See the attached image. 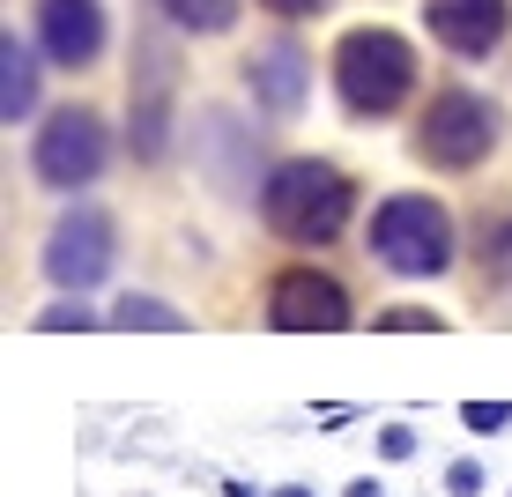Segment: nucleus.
<instances>
[{
    "instance_id": "nucleus-1",
    "label": "nucleus",
    "mask_w": 512,
    "mask_h": 497,
    "mask_svg": "<svg viewBox=\"0 0 512 497\" xmlns=\"http://www.w3.org/2000/svg\"><path fill=\"white\" fill-rule=\"evenodd\" d=\"M349 208H357V186L334 164H320V156H290V164H275L268 186H260V216L290 245H327L334 230L349 223Z\"/></svg>"
},
{
    "instance_id": "nucleus-2",
    "label": "nucleus",
    "mask_w": 512,
    "mask_h": 497,
    "mask_svg": "<svg viewBox=\"0 0 512 497\" xmlns=\"http://www.w3.org/2000/svg\"><path fill=\"white\" fill-rule=\"evenodd\" d=\"M334 90L357 119H386L401 112V97L416 90V52L409 38H394V30H349L342 45H334Z\"/></svg>"
},
{
    "instance_id": "nucleus-3",
    "label": "nucleus",
    "mask_w": 512,
    "mask_h": 497,
    "mask_svg": "<svg viewBox=\"0 0 512 497\" xmlns=\"http://www.w3.org/2000/svg\"><path fill=\"white\" fill-rule=\"evenodd\" d=\"M372 260L386 275H446L453 268V216L446 201H431V193H394V201H379L372 216Z\"/></svg>"
},
{
    "instance_id": "nucleus-4",
    "label": "nucleus",
    "mask_w": 512,
    "mask_h": 497,
    "mask_svg": "<svg viewBox=\"0 0 512 497\" xmlns=\"http://www.w3.org/2000/svg\"><path fill=\"white\" fill-rule=\"evenodd\" d=\"M498 149V112H490L475 90H438L431 112L416 127V156L431 171H475L483 156Z\"/></svg>"
},
{
    "instance_id": "nucleus-5",
    "label": "nucleus",
    "mask_w": 512,
    "mask_h": 497,
    "mask_svg": "<svg viewBox=\"0 0 512 497\" xmlns=\"http://www.w3.org/2000/svg\"><path fill=\"white\" fill-rule=\"evenodd\" d=\"M30 164H38V179H45L52 193H75V186H90L97 171L112 164V134H104V119L90 112V104H67V112L45 119Z\"/></svg>"
},
{
    "instance_id": "nucleus-6",
    "label": "nucleus",
    "mask_w": 512,
    "mask_h": 497,
    "mask_svg": "<svg viewBox=\"0 0 512 497\" xmlns=\"http://www.w3.org/2000/svg\"><path fill=\"white\" fill-rule=\"evenodd\" d=\"M45 275L60 282V290H97L104 275H112V216L104 208H75V216L52 223L45 238Z\"/></svg>"
},
{
    "instance_id": "nucleus-7",
    "label": "nucleus",
    "mask_w": 512,
    "mask_h": 497,
    "mask_svg": "<svg viewBox=\"0 0 512 497\" xmlns=\"http://www.w3.org/2000/svg\"><path fill=\"white\" fill-rule=\"evenodd\" d=\"M349 290L334 275L320 268H290V275H275V290H268V327L275 334H334V327H349Z\"/></svg>"
},
{
    "instance_id": "nucleus-8",
    "label": "nucleus",
    "mask_w": 512,
    "mask_h": 497,
    "mask_svg": "<svg viewBox=\"0 0 512 497\" xmlns=\"http://www.w3.org/2000/svg\"><path fill=\"white\" fill-rule=\"evenodd\" d=\"M423 23H431V38L446 45V52H461V60H483V52L505 45L512 0H423Z\"/></svg>"
},
{
    "instance_id": "nucleus-9",
    "label": "nucleus",
    "mask_w": 512,
    "mask_h": 497,
    "mask_svg": "<svg viewBox=\"0 0 512 497\" xmlns=\"http://www.w3.org/2000/svg\"><path fill=\"white\" fill-rule=\"evenodd\" d=\"M38 45L52 67H90L104 52V8L97 0H38Z\"/></svg>"
},
{
    "instance_id": "nucleus-10",
    "label": "nucleus",
    "mask_w": 512,
    "mask_h": 497,
    "mask_svg": "<svg viewBox=\"0 0 512 497\" xmlns=\"http://www.w3.org/2000/svg\"><path fill=\"white\" fill-rule=\"evenodd\" d=\"M245 82H253L260 112L290 119L297 104H305V90H312V60H305V45H297V38H268L253 60H245Z\"/></svg>"
},
{
    "instance_id": "nucleus-11",
    "label": "nucleus",
    "mask_w": 512,
    "mask_h": 497,
    "mask_svg": "<svg viewBox=\"0 0 512 497\" xmlns=\"http://www.w3.org/2000/svg\"><path fill=\"white\" fill-rule=\"evenodd\" d=\"M30 112H38V52L8 30V38H0V119L15 127V119H30Z\"/></svg>"
},
{
    "instance_id": "nucleus-12",
    "label": "nucleus",
    "mask_w": 512,
    "mask_h": 497,
    "mask_svg": "<svg viewBox=\"0 0 512 497\" xmlns=\"http://www.w3.org/2000/svg\"><path fill=\"white\" fill-rule=\"evenodd\" d=\"M156 8H164L179 30H193V38H216V30L238 23V0H156Z\"/></svg>"
},
{
    "instance_id": "nucleus-13",
    "label": "nucleus",
    "mask_w": 512,
    "mask_h": 497,
    "mask_svg": "<svg viewBox=\"0 0 512 497\" xmlns=\"http://www.w3.org/2000/svg\"><path fill=\"white\" fill-rule=\"evenodd\" d=\"M112 327H127V334H134V327H156V334H186V312H171L164 297H134V290H127V297L112 305Z\"/></svg>"
},
{
    "instance_id": "nucleus-14",
    "label": "nucleus",
    "mask_w": 512,
    "mask_h": 497,
    "mask_svg": "<svg viewBox=\"0 0 512 497\" xmlns=\"http://www.w3.org/2000/svg\"><path fill=\"white\" fill-rule=\"evenodd\" d=\"M483 282H512V216H483Z\"/></svg>"
},
{
    "instance_id": "nucleus-15",
    "label": "nucleus",
    "mask_w": 512,
    "mask_h": 497,
    "mask_svg": "<svg viewBox=\"0 0 512 497\" xmlns=\"http://www.w3.org/2000/svg\"><path fill=\"white\" fill-rule=\"evenodd\" d=\"M372 327H386V334H438L446 319H438V312H423V305H394V312H379Z\"/></svg>"
},
{
    "instance_id": "nucleus-16",
    "label": "nucleus",
    "mask_w": 512,
    "mask_h": 497,
    "mask_svg": "<svg viewBox=\"0 0 512 497\" xmlns=\"http://www.w3.org/2000/svg\"><path fill=\"white\" fill-rule=\"evenodd\" d=\"M67 327H97V312L82 297H60L52 312H38V334H67Z\"/></svg>"
},
{
    "instance_id": "nucleus-17",
    "label": "nucleus",
    "mask_w": 512,
    "mask_h": 497,
    "mask_svg": "<svg viewBox=\"0 0 512 497\" xmlns=\"http://www.w3.org/2000/svg\"><path fill=\"white\" fill-rule=\"evenodd\" d=\"M461 423H468V431H505V423H512V401H461Z\"/></svg>"
},
{
    "instance_id": "nucleus-18",
    "label": "nucleus",
    "mask_w": 512,
    "mask_h": 497,
    "mask_svg": "<svg viewBox=\"0 0 512 497\" xmlns=\"http://www.w3.org/2000/svg\"><path fill=\"white\" fill-rule=\"evenodd\" d=\"M446 490H453V497H483V460H453V468H446Z\"/></svg>"
},
{
    "instance_id": "nucleus-19",
    "label": "nucleus",
    "mask_w": 512,
    "mask_h": 497,
    "mask_svg": "<svg viewBox=\"0 0 512 497\" xmlns=\"http://www.w3.org/2000/svg\"><path fill=\"white\" fill-rule=\"evenodd\" d=\"M379 453H386V460H409V453H416V431H409V423H386V431H379Z\"/></svg>"
},
{
    "instance_id": "nucleus-20",
    "label": "nucleus",
    "mask_w": 512,
    "mask_h": 497,
    "mask_svg": "<svg viewBox=\"0 0 512 497\" xmlns=\"http://www.w3.org/2000/svg\"><path fill=\"white\" fill-rule=\"evenodd\" d=\"M260 8H268V15H282V23H297V15H320L327 0H260Z\"/></svg>"
},
{
    "instance_id": "nucleus-21",
    "label": "nucleus",
    "mask_w": 512,
    "mask_h": 497,
    "mask_svg": "<svg viewBox=\"0 0 512 497\" xmlns=\"http://www.w3.org/2000/svg\"><path fill=\"white\" fill-rule=\"evenodd\" d=\"M342 497H386V490H379V483H372V475H357V483H349V490H342Z\"/></svg>"
},
{
    "instance_id": "nucleus-22",
    "label": "nucleus",
    "mask_w": 512,
    "mask_h": 497,
    "mask_svg": "<svg viewBox=\"0 0 512 497\" xmlns=\"http://www.w3.org/2000/svg\"><path fill=\"white\" fill-rule=\"evenodd\" d=\"M275 497H312V490H305V483H282V490H275Z\"/></svg>"
}]
</instances>
